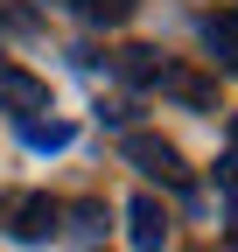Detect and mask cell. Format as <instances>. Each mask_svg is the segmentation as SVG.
<instances>
[{
	"mask_svg": "<svg viewBox=\"0 0 238 252\" xmlns=\"http://www.w3.org/2000/svg\"><path fill=\"white\" fill-rule=\"evenodd\" d=\"M126 161H133V168H147V175H161V182H175V189H189L182 154H175L168 140H154V133H126Z\"/></svg>",
	"mask_w": 238,
	"mask_h": 252,
	"instance_id": "1",
	"label": "cell"
},
{
	"mask_svg": "<svg viewBox=\"0 0 238 252\" xmlns=\"http://www.w3.org/2000/svg\"><path fill=\"white\" fill-rule=\"evenodd\" d=\"M0 105H7V112H21V119H35V112L49 105V77L21 70V63H0Z\"/></svg>",
	"mask_w": 238,
	"mask_h": 252,
	"instance_id": "2",
	"label": "cell"
},
{
	"mask_svg": "<svg viewBox=\"0 0 238 252\" xmlns=\"http://www.w3.org/2000/svg\"><path fill=\"white\" fill-rule=\"evenodd\" d=\"M56 217H63V210H56L49 196H14V203H7V231H14L21 245H42V238L56 231Z\"/></svg>",
	"mask_w": 238,
	"mask_h": 252,
	"instance_id": "3",
	"label": "cell"
},
{
	"mask_svg": "<svg viewBox=\"0 0 238 252\" xmlns=\"http://www.w3.org/2000/svg\"><path fill=\"white\" fill-rule=\"evenodd\" d=\"M168 98H182V105H196V112H217V84L203 77V70H182V63H161V77H154Z\"/></svg>",
	"mask_w": 238,
	"mask_h": 252,
	"instance_id": "4",
	"label": "cell"
},
{
	"mask_svg": "<svg viewBox=\"0 0 238 252\" xmlns=\"http://www.w3.org/2000/svg\"><path fill=\"white\" fill-rule=\"evenodd\" d=\"M126 231H133V252H161L168 245V210L154 196H133L126 203Z\"/></svg>",
	"mask_w": 238,
	"mask_h": 252,
	"instance_id": "5",
	"label": "cell"
},
{
	"mask_svg": "<svg viewBox=\"0 0 238 252\" xmlns=\"http://www.w3.org/2000/svg\"><path fill=\"white\" fill-rule=\"evenodd\" d=\"M203 49L217 70H238V14H210L203 21Z\"/></svg>",
	"mask_w": 238,
	"mask_h": 252,
	"instance_id": "6",
	"label": "cell"
},
{
	"mask_svg": "<svg viewBox=\"0 0 238 252\" xmlns=\"http://www.w3.org/2000/svg\"><path fill=\"white\" fill-rule=\"evenodd\" d=\"M70 7L91 21V28H119V21H133V7H140V0H70Z\"/></svg>",
	"mask_w": 238,
	"mask_h": 252,
	"instance_id": "7",
	"label": "cell"
},
{
	"mask_svg": "<svg viewBox=\"0 0 238 252\" xmlns=\"http://www.w3.org/2000/svg\"><path fill=\"white\" fill-rule=\"evenodd\" d=\"M112 63H119V77H126V84H154V77H161V63H154V49H119Z\"/></svg>",
	"mask_w": 238,
	"mask_h": 252,
	"instance_id": "8",
	"label": "cell"
},
{
	"mask_svg": "<svg viewBox=\"0 0 238 252\" xmlns=\"http://www.w3.org/2000/svg\"><path fill=\"white\" fill-rule=\"evenodd\" d=\"M21 140L56 154V147H70V126H63V119H21Z\"/></svg>",
	"mask_w": 238,
	"mask_h": 252,
	"instance_id": "9",
	"label": "cell"
},
{
	"mask_svg": "<svg viewBox=\"0 0 238 252\" xmlns=\"http://www.w3.org/2000/svg\"><path fill=\"white\" fill-rule=\"evenodd\" d=\"M217 189L238 203V154H224V161H217Z\"/></svg>",
	"mask_w": 238,
	"mask_h": 252,
	"instance_id": "10",
	"label": "cell"
},
{
	"mask_svg": "<svg viewBox=\"0 0 238 252\" xmlns=\"http://www.w3.org/2000/svg\"><path fill=\"white\" fill-rule=\"evenodd\" d=\"M70 217H77V231H98V224H105V210H98V203H77Z\"/></svg>",
	"mask_w": 238,
	"mask_h": 252,
	"instance_id": "11",
	"label": "cell"
},
{
	"mask_svg": "<svg viewBox=\"0 0 238 252\" xmlns=\"http://www.w3.org/2000/svg\"><path fill=\"white\" fill-rule=\"evenodd\" d=\"M231 252H238V224H231Z\"/></svg>",
	"mask_w": 238,
	"mask_h": 252,
	"instance_id": "12",
	"label": "cell"
},
{
	"mask_svg": "<svg viewBox=\"0 0 238 252\" xmlns=\"http://www.w3.org/2000/svg\"><path fill=\"white\" fill-rule=\"evenodd\" d=\"M231 133H238V112H231Z\"/></svg>",
	"mask_w": 238,
	"mask_h": 252,
	"instance_id": "13",
	"label": "cell"
}]
</instances>
